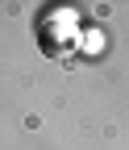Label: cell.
<instances>
[{
    "mask_svg": "<svg viewBox=\"0 0 129 150\" xmlns=\"http://www.w3.org/2000/svg\"><path fill=\"white\" fill-rule=\"evenodd\" d=\"M38 42L50 59H67L71 50H79V17L67 4H50L38 17Z\"/></svg>",
    "mask_w": 129,
    "mask_h": 150,
    "instance_id": "cell-1",
    "label": "cell"
},
{
    "mask_svg": "<svg viewBox=\"0 0 129 150\" xmlns=\"http://www.w3.org/2000/svg\"><path fill=\"white\" fill-rule=\"evenodd\" d=\"M79 42H83L87 54H100V50H104V33H100V29H87V33H79Z\"/></svg>",
    "mask_w": 129,
    "mask_h": 150,
    "instance_id": "cell-2",
    "label": "cell"
}]
</instances>
